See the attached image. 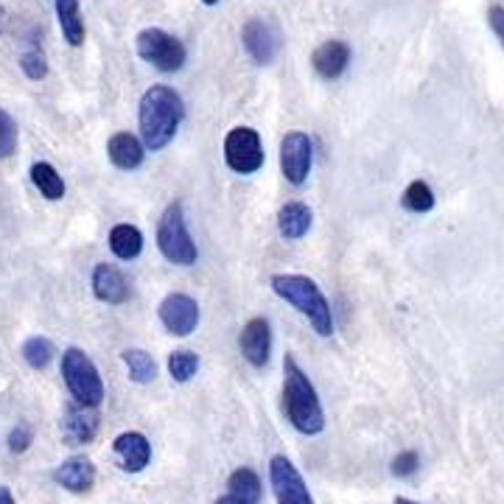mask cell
<instances>
[{"instance_id": "cell-9", "label": "cell", "mask_w": 504, "mask_h": 504, "mask_svg": "<svg viewBox=\"0 0 504 504\" xmlns=\"http://www.w3.org/2000/svg\"><path fill=\"white\" fill-rule=\"evenodd\" d=\"M242 43L247 48V54L258 62V65H273L283 48V36L278 31L275 23L252 17L247 20V26L242 28Z\"/></svg>"}, {"instance_id": "cell-7", "label": "cell", "mask_w": 504, "mask_h": 504, "mask_svg": "<svg viewBox=\"0 0 504 504\" xmlns=\"http://www.w3.org/2000/svg\"><path fill=\"white\" fill-rule=\"evenodd\" d=\"M224 163L236 174H255L263 166L261 135L250 127L230 129L224 138Z\"/></svg>"}, {"instance_id": "cell-34", "label": "cell", "mask_w": 504, "mask_h": 504, "mask_svg": "<svg viewBox=\"0 0 504 504\" xmlns=\"http://www.w3.org/2000/svg\"><path fill=\"white\" fill-rule=\"evenodd\" d=\"M213 504H232V501H230V499H227V496H221V499H216V501H213Z\"/></svg>"}, {"instance_id": "cell-27", "label": "cell", "mask_w": 504, "mask_h": 504, "mask_svg": "<svg viewBox=\"0 0 504 504\" xmlns=\"http://www.w3.org/2000/svg\"><path fill=\"white\" fill-rule=\"evenodd\" d=\"M197 370H200V356H197V354H190V351H174V354L169 356V373H171V378L180 381V384H188L193 375H197Z\"/></svg>"}, {"instance_id": "cell-16", "label": "cell", "mask_w": 504, "mask_h": 504, "mask_svg": "<svg viewBox=\"0 0 504 504\" xmlns=\"http://www.w3.org/2000/svg\"><path fill=\"white\" fill-rule=\"evenodd\" d=\"M107 154L115 169L121 171H135L143 166V158H146V146L143 140H138L135 135L129 132H115L107 143Z\"/></svg>"}, {"instance_id": "cell-29", "label": "cell", "mask_w": 504, "mask_h": 504, "mask_svg": "<svg viewBox=\"0 0 504 504\" xmlns=\"http://www.w3.org/2000/svg\"><path fill=\"white\" fill-rule=\"evenodd\" d=\"M20 67H23V73L28 76V79H34V82H40V79H46V76H48V62H46V54L40 48L26 51L20 57Z\"/></svg>"}, {"instance_id": "cell-21", "label": "cell", "mask_w": 504, "mask_h": 504, "mask_svg": "<svg viewBox=\"0 0 504 504\" xmlns=\"http://www.w3.org/2000/svg\"><path fill=\"white\" fill-rule=\"evenodd\" d=\"M54 6H57V20L65 40L73 48H79L85 43V20H82L79 0H54Z\"/></svg>"}, {"instance_id": "cell-5", "label": "cell", "mask_w": 504, "mask_h": 504, "mask_svg": "<svg viewBox=\"0 0 504 504\" xmlns=\"http://www.w3.org/2000/svg\"><path fill=\"white\" fill-rule=\"evenodd\" d=\"M158 247L163 252L166 261L177 263V266H190L197 263V244H193L188 224H185V213H182V202H171L158 224Z\"/></svg>"}, {"instance_id": "cell-22", "label": "cell", "mask_w": 504, "mask_h": 504, "mask_svg": "<svg viewBox=\"0 0 504 504\" xmlns=\"http://www.w3.org/2000/svg\"><path fill=\"white\" fill-rule=\"evenodd\" d=\"M109 250L121 261H132L143 252V232L135 224H115L109 232Z\"/></svg>"}, {"instance_id": "cell-26", "label": "cell", "mask_w": 504, "mask_h": 504, "mask_svg": "<svg viewBox=\"0 0 504 504\" xmlns=\"http://www.w3.org/2000/svg\"><path fill=\"white\" fill-rule=\"evenodd\" d=\"M404 208L412 211V213H429V211L435 208V190H432L429 185H426V182L415 180V182L404 190Z\"/></svg>"}, {"instance_id": "cell-36", "label": "cell", "mask_w": 504, "mask_h": 504, "mask_svg": "<svg viewBox=\"0 0 504 504\" xmlns=\"http://www.w3.org/2000/svg\"><path fill=\"white\" fill-rule=\"evenodd\" d=\"M202 4H205V6H216V4H219V0H202Z\"/></svg>"}, {"instance_id": "cell-14", "label": "cell", "mask_w": 504, "mask_h": 504, "mask_svg": "<svg viewBox=\"0 0 504 504\" xmlns=\"http://www.w3.org/2000/svg\"><path fill=\"white\" fill-rule=\"evenodd\" d=\"M112 451L121 462V471L127 474H140L146 465L151 462V443L140 432H124L115 437Z\"/></svg>"}, {"instance_id": "cell-17", "label": "cell", "mask_w": 504, "mask_h": 504, "mask_svg": "<svg viewBox=\"0 0 504 504\" xmlns=\"http://www.w3.org/2000/svg\"><path fill=\"white\" fill-rule=\"evenodd\" d=\"M54 482L70 493H85L96 482V465L85 457H70L54 471Z\"/></svg>"}, {"instance_id": "cell-18", "label": "cell", "mask_w": 504, "mask_h": 504, "mask_svg": "<svg viewBox=\"0 0 504 504\" xmlns=\"http://www.w3.org/2000/svg\"><path fill=\"white\" fill-rule=\"evenodd\" d=\"M347 62H351V48L339 40L323 43L312 57V65L323 79H339V76L347 70Z\"/></svg>"}, {"instance_id": "cell-6", "label": "cell", "mask_w": 504, "mask_h": 504, "mask_svg": "<svg viewBox=\"0 0 504 504\" xmlns=\"http://www.w3.org/2000/svg\"><path fill=\"white\" fill-rule=\"evenodd\" d=\"M138 57L146 59L149 65H154L163 73H177L185 59H188V51L185 46L171 36L169 31L163 28H143L138 34Z\"/></svg>"}, {"instance_id": "cell-4", "label": "cell", "mask_w": 504, "mask_h": 504, "mask_svg": "<svg viewBox=\"0 0 504 504\" xmlns=\"http://www.w3.org/2000/svg\"><path fill=\"white\" fill-rule=\"evenodd\" d=\"M62 378L73 401L85 406H98L104 401V381L98 375V367L82 347H67L62 354Z\"/></svg>"}, {"instance_id": "cell-19", "label": "cell", "mask_w": 504, "mask_h": 504, "mask_svg": "<svg viewBox=\"0 0 504 504\" xmlns=\"http://www.w3.org/2000/svg\"><path fill=\"white\" fill-rule=\"evenodd\" d=\"M263 496L261 479L252 468H236L227 479V499L232 504H258Z\"/></svg>"}, {"instance_id": "cell-11", "label": "cell", "mask_w": 504, "mask_h": 504, "mask_svg": "<svg viewBox=\"0 0 504 504\" xmlns=\"http://www.w3.org/2000/svg\"><path fill=\"white\" fill-rule=\"evenodd\" d=\"M160 323L174 336L193 334V331H197V325H200V305H197V300L188 297V294H180V292L169 294L160 303Z\"/></svg>"}, {"instance_id": "cell-10", "label": "cell", "mask_w": 504, "mask_h": 504, "mask_svg": "<svg viewBox=\"0 0 504 504\" xmlns=\"http://www.w3.org/2000/svg\"><path fill=\"white\" fill-rule=\"evenodd\" d=\"M314 163V146L305 132H289L281 140V171L292 185H303L312 174Z\"/></svg>"}, {"instance_id": "cell-30", "label": "cell", "mask_w": 504, "mask_h": 504, "mask_svg": "<svg viewBox=\"0 0 504 504\" xmlns=\"http://www.w3.org/2000/svg\"><path fill=\"white\" fill-rule=\"evenodd\" d=\"M34 440V432H31V426L28 423H17L15 429L9 432V451L12 454H23Z\"/></svg>"}, {"instance_id": "cell-25", "label": "cell", "mask_w": 504, "mask_h": 504, "mask_svg": "<svg viewBox=\"0 0 504 504\" xmlns=\"http://www.w3.org/2000/svg\"><path fill=\"white\" fill-rule=\"evenodd\" d=\"M54 354H57L54 345H51V339H46V336H31V339H26V345H23V359H26V365L34 367V370H46V367L51 365Z\"/></svg>"}, {"instance_id": "cell-33", "label": "cell", "mask_w": 504, "mask_h": 504, "mask_svg": "<svg viewBox=\"0 0 504 504\" xmlns=\"http://www.w3.org/2000/svg\"><path fill=\"white\" fill-rule=\"evenodd\" d=\"M0 504H15V496L6 485H0Z\"/></svg>"}, {"instance_id": "cell-1", "label": "cell", "mask_w": 504, "mask_h": 504, "mask_svg": "<svg viewBox=\"0 0 504 504\" xmlns=\"http://www.w3.org/2000/svg\"><path fill=\"white\" fill-rule=\"evenodd\" d=\"M182 115H185V107H182V98L177 90H171L166 85H151L143 93L140 109H138L143 146L149 151H163L174 140V135L182 124Z\"/></svg>"}, {"instance_id": "cell-20", "label": "cell", "mask_w": 504, "mask_h": 504, "mask_svg": "<svg viewBox=\"0 0 504 504\" xmlns=\"http://www.w3.org/2000/svg\"><path fill=\"white\" fill-rule=\"evenodd\" d=\"M278 230L286 242L303 239L308 230H312V211L303 202H286L278 213Z\"/></svg>"}, {"instance_id": "cell-24", "label": "cell", "mask_w": 504, "mask_h": 504, "mask_svg": "<svg viewBox=\"0 0 504 504\" xmlns=\"http://www.w3.org/2000/svg\"><path fill=\"white\" fill-rule=\"evenodd\" d=\"M124 365H127V373L135 384H149L154 381V375H158V365H154V359L140 351V347H129V351L121 354Z\"/></svg>"}, {"instance_id": "cell-28", "label": "cell", "mask_w": 504, "mask_h": 504, "mask_svg": "<svg viewBox=\"0 0 504 504\" xmlns=\"http://www.w3.org/2000/svg\"><path fill=\"white\" fill-rule=\"evenodd\" d=\"M17 149V124L12 115L0 107V160L12 158Z\"/></svg>"}, {"instance_id": "cell-31", "label": "cell", "mask_w": 504, "mask_h": 504, "mask_svg": "<svg viewBox=\"0 0 504 504\" xmlns=\"http://www.w3.org/2000/svg\"><path fill=\"white\" fill-rule=\"evenodd\" d=\"M417 465H420L417 454H415V451H404V454H398V457L393 459V474H396V477H412V474L417 471Z\"/></svg>"}, {"instance_id": "cell-8", "label": "cell", "mask_w": 504, "mask_h": 504, "mask_svg": "<svg viewBox=\"0 0 504 504\" xmlns=\"http://www.w3.org/2000/svg\"><path fill=\"white\" fill-rule=\"evenodd\" d=\"M269 482H273V493H275L278 504H314L312 493H308V488H305L303 474L283 454L269 459Z\"/></svg>"}, {"instance_id": "cell-13", "label": "cell", "mask_w": 504, "mask_h": 504, "mask_svg": "<svg viewBox=\"0 0 504 504\" xmlns=\"http://www.w3.org/2000/svg\"><path fill=\"white\" fill-rule=\"evenodd\" d=\"M239 345H242V356L252 367H266L269 354H273V331H269V323L263 317L250 320L239 336Z\"/></svg>"}, {"instance_id": "cell-2", "label": "cell", "mask_w": 504, "mask_h": 504, "mask_svg": "<svg viewBox=\"0 0 504 504\" xmlns=\"http://www.w3.org/2000/svg\"><path fill=\"white\" fill-rule=\"evenodd\" d=\"M283 409L289 423L305 437H314L325 429V412L314 384L289 354L283 359Z\"/></svg>"}, {"instance_id": "cell-12", "label": "cell", "mask_w": 504, "mask_h": 504, "mask_svg": "<svg viewBox=\"0 0 504 504\" xmlns=\"http://www.w3.org/2000/svg\"><path fill=\"white\" fill-rule=\"evenodd\" d=\"M98 432V406H85L73 401L65 406L62 417V435L70 446H85L96 437Z\"/></svg>"}, {"instance_id": "cell-32", "label": "cell", "mask_w": 504, "mask_h": 504, "mask_svg": "<svg viewBox=\"0 0 504 504\" xmlns=\"http://www.w3.org/2000/svg\"><path fill=\"white\" fill-rule=\"evenodd\" d=\"M488 20H490V28L496 31V36L501 40V46H504V9L501 6H493L488 12Z\"/></svg>"}, {"instance_id": "cell-15", "label": "cell", "mask_w": 504, "mask_h": 504, "mask_svg": "<svg viewBox=\"0 0 504 504\" xmlns=\"http://www.w3.org/2000/svg\"><path fill=\"white\" fill-rule=\"evenodd\" d=\"M93 294L107 305H121L129 297V283L115 266L98 263L93 269Z\"/></svg>"}, {"instance_id": "cell-23", "label": "cell", "mask_w": 504, "mask_h": 504, "mask_svg": "<svg viewBox=\"0 0 504 504\" xmlns=\"http://www.w3.org/2000/svg\"><path fill=\"white\" fill-rule=\"evenodd\" d=\"M31 182L40 188V193L51 202L65 197V182H62L59 171L51 163H34L31 166Z\"/></svg>"}, {"instance_id": "cell-3", "label": "cell", "mask_w": 504, "mask_h": 504, "mask_svg": "<svg viewBox=\"0 0 504 504\" xmlns=\"http://www.w3.org/2000/svg\"><path fill=\"white\" fill-rule=\"evenodd\" d=\"M273 292L286 300L289 305H294L297 312L312 323V328L320 336H331L334 334V314H331V303L325 300V294L320 292V286L305 278V275H273Z\"/></svg>"}, {"instance_id": "cell-35", "label": "cell", "mask_w": 504, "mask_h": 504, "mask_svg": "<svg viewBox=\"0 0 504 504\" xmlns=\"http://www.w3.org/2000/svg\"><path fill=\"white\" fill-rule=\"evenodd\" d=\"M396 504H417V501H409V499H396Z\"/></svg>"}]
</instances>
